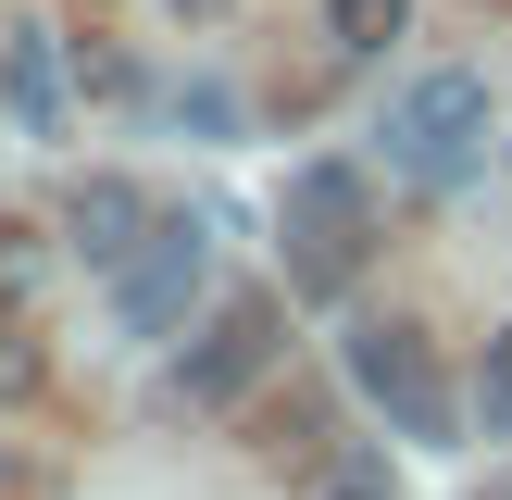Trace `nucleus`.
Here are the masks:
<instances>
[{
  "mask_svg": "<svg viewBox=\"0 0 512 500\" xmlns=\"http://www.w3.org/2000/svg\"><path fill=\"white\" fill-rule=\"evenodd\" d=\"M400 25H413V0H325V50H350V63H375Z\"/></svg>",
  "mask_w": 512,
  "mask_h": 500,
  "instance_id": "obj_7",
  "label": "nucleus"
},
{
  "mask_svg": "<svg viewBox=\"0 0 512 500\" xmlns=\"http://www.w3.org/2000/svg\"><path fill=\"white\" fill-rule=\"evenodd\" d=\"M63 238L88 250L100 275H125V263H138L150 238H163V213H150V188H125V175H88V188L63 200Z\"/></svg>",
  "mask_w": 512,
  "mask_h": 500,
  "instance_id": "obj_6",
  "label": "nucleus"
},
{
  "mask_svg": "<svg viewBox=\"0 0 512 500\" xmlns=\"http://www.w3.org/2000/svg\"><path fill=\"white\" fill-rule=\"evenodd\" d=\"M38 375H50L38 338H25V325H0V400H38Z\"/></svg>",
  "mask_w": 512,
  "mask_h": 500,
  "instance_id": "obj_9",
  "label": "nucleus"
},
{
  "mask_svg": "<svg viewBox=\"0 0 512 500\" xmlns=\"http://www.w3.org/2000/svg\"><path fill=\"white\" fill-rule=\"evenodd\" d=\"M288 263H300L313 300H338L363 275V175L350 163H300L288 175Z\"/></svg>",
  "mask_w": 512,
  "mask_h": 500,
  "instance_id": "obj_4",
  "label": "nucleus"
},
{
  "mask_svg": "<svg viewBox=\"0 0 512 500\" xmlns=\"http://www.w3.org/2000/svg\"><path fill=\"white\" fill-rule=\"evenodd\" d=\"M350 388L375 400V413L400 425V438H425V450H450V388H438V350H425V325L413 313H363L350 325Z\"/></svg>",
  "mask_w": 512,
  "mask_h": 500,
  "instance_id": "obj_2",
  "label": "nucleus"
},
{
  "mask_svg": "<svg viewBox=\"0 0 512 500\" xmlns=\"http://www.w3.org/2000/svg\"><path fill=\"white\" fill-rule=\"evenodd\" d=\"M0 75H13V113L25 125H63V75H50V38H38V25L0 50Z\"/></svg>",
  "mask_w": 512,
  "mask_h": 500,
  "instance_id": "obj_8",
  "label": "nucleus"
},
{
  "mask_svg": "<svg viewBox=\"0 0 512 500\" xmlns=\"http://www.w3.org/2000/svg\"><path fill=\"white\" fill-rule=\"evenodd\" d=\"M488 75L475 63H438V75H413V88L388 100V163L413 175V188H450V175H475L488 163Z\"/></svg>",
  "mask_w": 512,
  "mask_h": 500,
  "instance_id": "obj_1",
  "label": "nucleus"
},
{
  "mask_svg": "<svg viewBox=\"0 0 512 500\" xmlns=\"http://www.w3.org/2000/svg\"><path fill=\"white\" fill-rule=\"evenodd\" d=\"M200 288H213V238H200V225H163V238L113 275V325L125 338H163V325H188Z\"/></svg>",
  "mask_w": 512,
  "mask_h": 500,
  "instance_id": "obj_5",
  "label": "nucleus"
},
{
  "mask_svg": "<svg viewBox=\"0 0 512 500\" xmlns=\"http://www.w3.org/2000/svg\"><path fill=\"white\" fill-rule=\"evenodd\" d=\"M175 13H200V25H213V13H225V0H175Z\"/></svg>",
  "mask_w": 512,
  "mask_h": 500,
  "instance_id": "obj_12",
  "label": "nucleus"
},
{
  "mask_svg": "<svg viewBox=\"0 0 512 500\" xmlns=\"http://www.w3.org/2000/svg\"><path fill=\"white\" fill-rule=\"evenodd\" d=\"M475 400H488V425H500V438H512V325H500V338H488V375H475Z\"/></svg>",
  "mask_w": 512,
  "mask_h": 500,
  "instance_id": "obj_10",
  "label": "nucleus"
},
{
  "mask_svg": "<svg viewBox=\"0 0 512 500\" xmlns=\"http://www.w3.org/2000/svg\"><path fill=\"white\" fill-rule=\"evenodd\" d=\"M275 350H288V300H275V288H238V300H213L200 350L175 363V400H188V413H225V400H238L250 375H275Z\"/></svg>",
  "mask_w": 512,
  "mask_h": 500,
  "instance_id": "obj_3",
  "label": "nucleus"
},
{
  "mask_svg": "<svg viewBox=\"0 0 512 500\" xmlns=\"http://www.w3.org/2000/svg\"><path fill=\"white\" fill-rule=\"evenodd\" d=\"M325 500H388V488H375V475H338V488H325Z\"/></svg>",
  "mask_w": 512,
  "mask_h": 500,
  "instance_id": "obj_11",
  "label": "nucleus"
}]
</instances>
